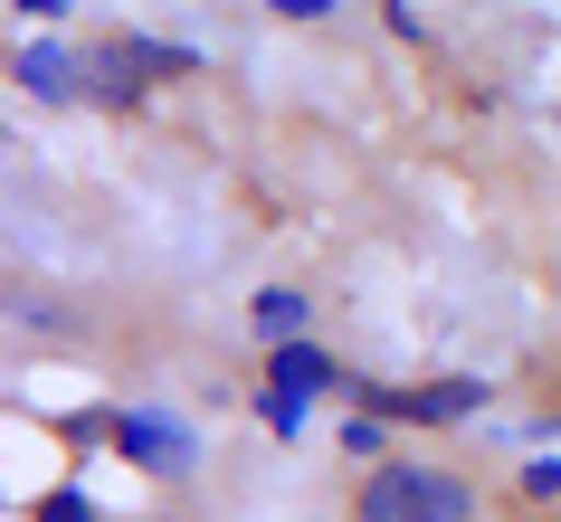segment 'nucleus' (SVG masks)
Masks as SVG:
<instances>
[{
    "label": "nucleus",
    "instance_id": "9",
    "mask_svg": "<svg viewBox=\"0 0 561 522\" xmlns=\"http://www.w3.org/2000/svg\"><path fill=\"white\" fill-rule=\"evenodd\" d=\"M257 418H266L276 437H296V428H305V399H286V390H257Z\"/></svg>",
    "mask_w": 561,
    "mask_h": 522
},
{
    "label": "nucleus",
    "instance_id": "5",
    "mask_svg": "<svg viewBox=\"0 0 561 522\" xmlns=\"http://www.w3.org/2000/svg\"><path fill=\"white\" fill-rule=\"evenodd\" d=\"M276 361H266V390H286V399H324V390H343V371H333V351H314V343H266Z\"/></svg>",
    "mask_w": 561,
    "mask_h": 522
},
{
    "label": "nucleus",
    "instance_id": "1",
    "mask_svg": "<svg viewBox=\"0 0 561 522\" xmlns=\"http://www.w3.org/2000/svg\"><path fill=\"white\" fill-rule=\"evenodd\" d=\"M362 522H476V494L447 465H381L362 485Z\"/></svg>",
    "mask_w": 561,
    "mask_h": 522
},
{
    "label": "nucleus",
    "instance_id": "2",
    "mask_svg": "<svg viewBox=\"0 0 561 522\" xmlns=\"http://www.w3.org/2000/svg\"><path fill=\"white\" fill-rule=\"evenodd\" d=\"M371 418H419V428H447V418H476L485 408V380H428V390H390V380H343Z\"/></svg>",
    "mask_w": 561,
    "mask_h": 522
},
{
    "label": "nucleus",
    "instance_id": "10",
    "mask_svg": "<svg viewBox=\"0 0 561 522\" xmlns=\"http://www.w3.org/2000/svg\"><path fill=\"white\" fill-rule=\"evenodd\" d=\"M343 456H381V418H371V408L343 418Z\"/></svg>",
    "mask_w": 561,
    "mask_h": 522
},
{
    "label": "nucleus",
    "instance_id": "4",
    "mask_svg": "<svg viewBox=\"0 0 561 522\" xmlns=\"http://www.w3.org/2000/svg\"><path fill=\"white\" fill-rule=\"evenodd\" d=\"M191 67H201V58L172 48V38H115V48L95 58V95H105V105H134L152 77H191Z\"/></svg>",
    "mask_w": 561,
    "mask_h": 522
},
{
    "label": "nucleus",
    "instance_id": "12",
    "mask_svg": "<svg viewBox=\"0 0 561 522\" xmlns=\"http://www.w3.org/2000/svg\"><path fill=\"white\" fill-rule=\"evenodd\" d=\"M266 10H286V20H324L333 0H266Z\"/></svg>",
    "mask_w": 561,
    "mask_h": 522
},
{
    "label": "nucleus",
    "instance_id": "7",
    "mask_svg": "<svg viewBox=\"0 0 561 522\" xmlns=\"http://www.w3.org/2000/svg\"><path fill=\"white\" fill-rule=\"evenodd\" d=\"M305 314H314V304H305L296 286H266L257 304H248V323H257L266 343H305Z\"/></svg>",
    "mask_w": 561,
    "mask_h": 522
},
{
    "label": "nucleus",
    "instance_id": "13",
    "mask_svg": "<svg viewBox=\"0 0 561 522\" xmlns=\"http://www.w3.org/2000/svg\"><path fill=\"white\" fill-rule=\"evenodd\" d=\"M10 10H30V20H67V0H10Z\"/></svg>",
    "mask_w": 561,
    "mask_h": 522
},
{
    "label": "nucleus",
    "instance_id": "11",
    "mask_svg": "<svg viewBox=\"0 0 561 522\" xmlns=\"http://www.w3.org/2000/svg\"><path fill=\"white\" fill-rule=\"evenodd\" d=\"M524 494H542V503H561V456H533V465H524Z\"/></svg>",
    "mask_w": 561,
    "mask_h": 522
},
{
    "label": "nucleus",
    "instance_id": "8",
    "mask_svg": "<svg viewBox=\"0 0 561 522\" xmlns=\"http://www.w3.org/2000/svg\"><path fill=\"white\" fill-rule=\"evenodd\" d=\"M30 522H95V503L77 485H58V494H38V503H30Z\"/></svg>",
    "mask_w": 561,
    "mask_h": 522
},
{
    "label": "nucleus",
    "instance_id": "3",
    "mask_svg": "<svg viewBox=\"0 0 561 522\" xmlns=\"http://www.w3.org/2000/svg\"><path fill=\"white\" fill-rule=\"evenodd\" d=\"M105 437H115V456H134L144 475H181V465L201 456V437L181 428L172 408H115V418H105Z\"/></svg>",
    "mask_w": 561,
    "mask_h": 522
},
{
    "label": "nucleus",
    "instance_id": "6",
    "mask_svg": "<svg viewBox=\"0 0 561 522\" xmlns=\"http://www.w3.org/2000/svg\"><path fill=\"white\" fill-rule=\"evenodd\" d=\"M10 77H20L30 95H48V105H67V95H87V77H77V58H67V48H48V38H30Z\"/></svg>",
    "mask_w": 561,
    "mask_h": 522
}]
</instances>
